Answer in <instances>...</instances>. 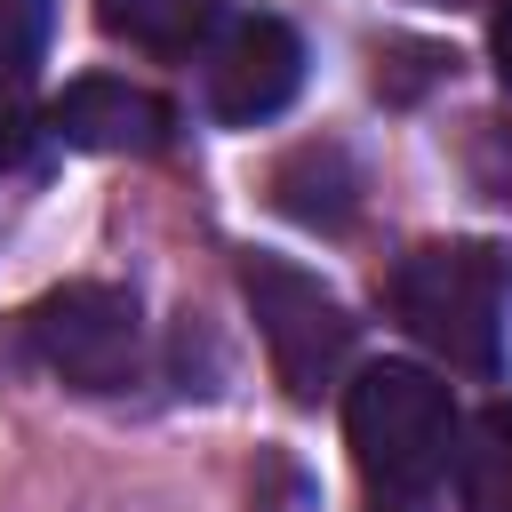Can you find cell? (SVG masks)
<instances>
[{"label":"cell","instance_id":"3957f363","mask_svg":"<svg viewBox=\"0 0 512 512\" xmlns=\"http://www.w3.org/2000/svg\"><path fill=\"white\" fill-rule=\"evenodd\" d=\"M240 296L256 312V336H264L272 376L288 384V400H320L344 376V360H352V312H344V296L320 288L288 256H240Z\"/></svg>","mask_w":512,"mask_h":512},{"label":"cell","instance_id":"52a82bcc","mask_svg":"<svg viewBox=\"0 0 512 512\" xmlns=\"http://www.w3.org/2000/svg\"><path fill=\"white\" fill-rule=\"evenodd\" d=\"M272 200H280V216H296L312 232H344L360 208V176H352L344 144H296L272 168Z\"/></svg>","mask_w":512,"mask_h":512},{"label":"cell","instance_id":"ba28073f","mask_svg":"<svg viewBox=\"0 0 512 512\" xmlns=\"http://www.w3.org/2000/svg\"><path fill=\"white\" fill-rule=\"evenodd\" d=\"M224 0H96V24L144 56H184L216 32Z\"/></svg>","mask_w":512,"mask_h":512},{"label":"cell","instance_id":"30bf717a","mask_svg":"<svg viewBox=\"0 0 512 512\" xmlns=\"http://www.w3.org/2000/svg\"><path fill=\"white\" fill-rule=\"evenodd\" d=\"M48 40V0H0V88H16L40 64Z\"/></svg>","mask_w":512,"mask_h":512},{"label":"cell","instance_id":"6da1fadb","mask_svg":"<svg viewBox=\"0 0 512 512\" xmlns=\"http://www.w3.org/2000/svg\"><path fill=\"white\" fill-rule=\"evenodd\" d=\"M344 440L376 512H424L456 464V400L416 360H376L344 384Z\"/></svg>","mask_w":512,"mask_h":512},{"label":"cell","instance_id":"9c48e42d","mask_svg":"<svg viewBox=\"0 0 512 512\" xmlns=\"http://www.w3.org/2000/svg\"><path fill=\"white\" fill-rule=\"evenodd\" d=\"M456 488H464V512H512V400L480 408V424L464 432Z\"/></svg>","mask_w":512,"mask_h":512},{"label":"cell","instance_id":"7c38bea8","mask_svg":"<svg viewBox=\"0 0 512 512\" xmlns=\"http://www.w3.org/2000/svg\"><path fill=\"white\" fill-rule=\"evenodd\" d=\"M432 8H464V0H432Z\"/></svg>","mask_w":512,"mask_h":512},{"label":"cell","instance_id":"7a4b0ae2","mask_svg":"<svg viewBox=\"0 0 512 512\" xmlns=\"http://www.w3.org/2000/svg\"><path fill=\"white\" fill-rule=\"evenodd\" d=\"M392 312L448 368L496 376L504 368V328H512V256L488 248V240L408 248L400 272H392Z\"/></svg>","mask_w":512,"mask_h":512},{"label":"cell","instance_id":"277c9868","mask_svg":"<svg viewBox=\"0 0 512 512\" xmlns=\"http://www.w3.org/2000/svg\"><path fill=\"white\" fill-rule=\"evenodd\" d=\"M24 344L48 376H64L72 392H120L136 384V360H144V320H136V296L112 288V280H72L56 296H40L24 312Z\"/></svg>","mask_w":512,"mask_h":512},{"label":"cell","instance_id":"8fae6325","mask_svg":"<svg viewBox=\"0 0 512 512\" xmlns=\"http://www.w3.org/2000/svg\"><path fill=\"white\" fill-rule=\"evenodd\" d=\"M488 64H496V80L512 88V0L496 8V24H488Z\"/></svg>","mask_w":512,"mask_h":512},{"label":"cell","instance_id":"8992f818","mask_svg":"<svg viewBox=\"0 0 512 512\" xmlns=\"http://www.w3.org/2000/svg\"><path fill=\"white\" fill-rule=\"evenodd\" d=\"M48 128L72 144V152H160L168 144V104L136 80H112V72H88L72 80L56 104H48Z\"/></svg>","mask_w":512,"mask_h":512},{"label":"cell","instance_id":"5b68a950","mask_svg":"<svg viewBox=\"0 0 512 512\" xmlns=\"http://www.w3.org/2000/svg\"><path fill=\"white\" fill-rule=\"evenodd\" d=\"M296 88H304V40L280 16H240L208 56V112L232 120V128L288 112Z\"/></svg>","mask_w":512,"mask_h":512}]
</instances>
